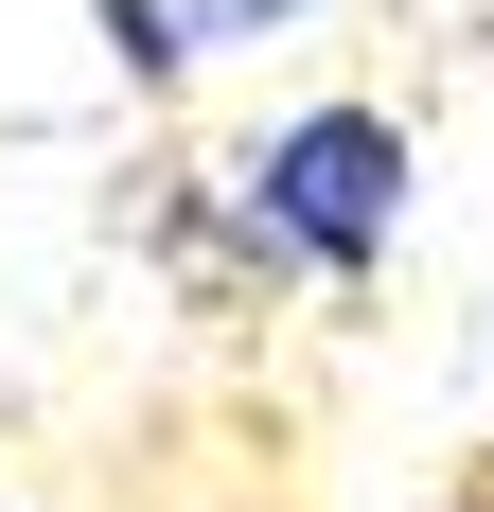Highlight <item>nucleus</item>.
I'll list each match as a JSON object with an SVG mask.
<instances>
[{
	"label": "nucleus",
	"instance_id": "obj_2",
	"mask_svg": "<svg viewBox=\"0 0 494 512\" xmlns=\"http://www.w3.org/2000/svg\"><path fill=\"white\" fill-rule=\"evenodd\" d=\"M106 18H124V53H142V71H195V53L265 36V18H318V0H106Z\"/></svg>",
	"mask_w": 494,
	"mask_h": 512
},
{
	"label": "nucleus",
	"instance_id": "obj_1",
	"mask_svg": "<svg viewBox=\"0 0 494 512\" xmlns=\"http://www.w3.org/2000/svg\"><path fill=\"white\" fill-rule=\"evenodd\" d=\"M406 212V142L371 124V106H318V124H283V142L247 159V230L283 265H371Z\"/></svg>",
	"mask_w": 494,
	"mask_h": 512
}]
</instances>
